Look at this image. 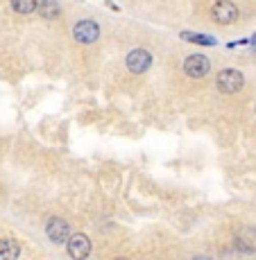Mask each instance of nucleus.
Masks as SVG:
<instances>
[{"label":"nucleus","instance_id":"obj_13","mask_svg":"<svg viewBox=\"0 0 256 260\" xmlns=\"http://www.w3.org/2000/svg\"><path fill=\"white\" fill-rule=\"evenodd\" d=\"M113 260H127V258H113Z\"/></svg>","mask_w":256,"mask_h":260},{"label":"nucleus","instance_id":"obj_3","mask_svg":"<svg viewBox=\"0 0 256 260\" xmlns=\"http://www.w3.org/2000/svg\"><path fill=\"white\" fill-rule=\"evenodd\" d=\"M46 233H48L50 242L64 244V242H68V238H70V226L64 217H50L46 224Z\"/></svg>","mask_w":256,"mask_h":260},{"label":"nucleus","instance_id":"obj_11","mask_svg":"<svg viewBox=\"0 0 256 260\" xmlns=\"http://www.w3.org/2000/svg\"><path fill=\"white\" fill-rule=\"evenodd\" d=\"M182 39H184V41L202 43V46H213V43H215V39L213 37H207V34H188V32H184Z\"/></svg>","mask_w":256,"mask_h":260},{"label":"nucleus","instance_id":"obj_9","mask_svg":"<svg viewBox=\"0 0 256 260\" xmlns=\"http://www.w3.org/2000/svg\"><path fill=\"white\" fill-rule=\"evenodd\" d=\"M39 14H41L43 18H48V21L57 18V16H59V5H57V0H41V3H39Z\"/></svg>","mask_w":256,"mask_h":260},{"label":"nucleus","instance_id":"obj_1","mask_svg":"<svg viewBox=\"0 0 256 260\" xmlns=\"http://www.w3.org/2000/svg\"><path fill=\"white\" fill-rule=\"evenodd\" d=\"M243 84H245L243 73L234 71V68H227V71H222V73L218 75V79H215V86H218V91L220 93H227V95L238 93L240 88H243Z\"/></svg>","mask_w":256,"mask_h":260},{"label":"nucleus","instance_id":"obj_6","mask_svg":"<svg viewBox=\"0 0 256 260\" xmlns=\"http://www.w3.org/2000/svg\"><path fill=\"white\" fill-rule=\"evenodd\" d=\"M211 16H213L215 23L229 25V23H234L236 18H238V7H236L234 3H229V0H220V3L213 5V9H211Z\"/></svg>","mask_w":256,"mask_h":260},{"label":"nucleus","instance_id":"obj_2","mask_svg":"<svg viewBox=\"0 0 256 260\" xmlns=\"http://www.w3.org/2000/svg\"><path fill=\"white\" fill-rule=\"evenodd\" d=\"M66 249H68V256L73 260H84L91 253V240L84 236V233H70Z\"/></svg>","mask_w":256,"mask_h":260},{"label":"nucleus","instance_id":"obj_12","mask_svg":"<svg viewBox=\"0 0 256 260\" xmlns=\"http://www.w3.org/2000/svg\"><path fill=\"white\" fill-rule=\"evenodd\" d=\"M193 260H211V258H209V256H195Z\"/></svg>","mask_w":256,"mask_h":260},{"label":"nucleus","instance_id":"obj_7","mask_svg":"<svg viewBox=\"0 0 256 260\" xmlns=\"http://www.w3.org/2000/svg\"><path fill=\"white\" fill-rule=\"evenodd\" d=\"M73 37L79 43H95L100 37V25L95 21H79L73 27Z\"/></svg>","mask_w":256,"mask_h":260},{"label":"nucleus","instance_id":"obj_4","mask_svg":"<svg viewBox=\"0 0 256 260\" xmlns=\"http://www.w3.org/2000/svg\"><path fill=\"white\" fill-rule=\"evenodd\" d=\"M125 63H127L129 73L140 75V73H145L150 66H152V54H150L148 50H143V48H136V50H132V52L127 54Z\"/></svg>","mask_w":256,"mask_h":260},{"label":"nucleus","instance_id":"obj_5","mask_svg":"<svg viewBox=\"0 0 256 260\" xmlns=\"http://www.w3.org/2000/svg\"><path fill=\"white\" fill-rule=\"evenodd\" d=\"M211 71V61L209 57H204V54H190V57L184 61V73L188 75V77H207Z\"/></svg>","mask_w":256,"mask_h":260},{"label":"nucleus","instance_id":"obj_8","mask_svg":"<svg viewBox=\"0 0 256 260\" xmlns=\"http://www.w3.org/2000/svg\"><path fill=\"white\" fill-rule=\"evenodd\" d=\"M21 256V247L16 240L12 238H3L0 240V260H18Z\"/></svg>","mask_w":256,"mask_h":260},{"label":"nucleus","instance_id":"obj_10","mask_svg":"<svg viewBox=\"0 0 256 260\" xmlns=\"http://www.w3.org/2000/svg\"><path fill=\"white\" fill-rule=\"evenodd\" d=\"M12 7L18 14H32L37 9V0H12Z\"/></svg>","mask_w":256,"mask_h":260}]
</instances>
